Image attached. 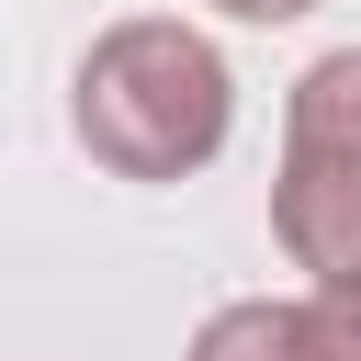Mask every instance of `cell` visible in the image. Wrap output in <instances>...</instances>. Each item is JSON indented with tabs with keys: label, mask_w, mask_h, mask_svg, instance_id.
<instances>
[{
	"label": "cell",
	"mask_w": 361,
	"mask_h": 361,
	"mask_svg": "<svg viewBox=\"0 0 361 361\" xmlns=\"http://www.w3.org/2000/svg\"><path fill=\"white\" fill-rule=\"evenodd\" d=\"M226 124H237V79L169 11H135L79 56V147L113 180H192L214 169Z\"/></svg>",
	"instance_id": "6da1fadb"
},
{
	"label": "cell",
	"mask_w": 361,
	"mask_h": 361,
	"mask_svg": "<svg viewBox=\"0 0 361 361\" xmlns=\"http://www.w3.org/2000/svg\"><path fill=\"white\" fill-rule=\"evenodd\" d=\"M293 327H305V361H361V282H316Z\"/></svg>",
	"instance_id": "5b68a950"
},
{
	"label": "cell",
	"mask_w": 361,
	"mask_h": 361,
	"mask_svg": "<svg viewBox=\"0 0 361 361\" xmlns=\"http://www.w3.org/2000/svg\"><path fill=\"white\" fill-rule=\"evenodd\" d=\"M192 361H305V327H293V305L248 293V305H214V316H203Z\"/></svg>",
	"instance_id": "277c9868"
},
{
	"label": "cell",
	"mask_w": 361,
	"mask_h": 361,
	"mask_svg": "<svg viewBox=\"0 0 361 361\" xmlns=\"http://www.w3.org/2000/svg\"><path fill=\"white\" fill-rule=\"evenodd\" d=\"M282 147H350V158H361V45H338V56H316V68L293 79Z\"/></svg>",
	"instance_id": "3957f363"
},
{
	"label": "cell",
	"mask_w": 361,
	"mask_h": 361,
	"mask_svg": "<svg viewBox=\"0 0 361 361\" xmlns=\"http://www.w3.org/2000/svg\"><path fill=\"white\" fill-rule=\"evenodd\" d=\"M271 226H282L293 271H316V282H361V158H350V147H282Z\"/></svg>",
	"instance_id": "7a4b0ae2"
},
{
	"label": "cell",
	"mask_w": 361,
	"mask_h": 361,
	"mask_svg": "<svg viewBox=\"0 0 361 361\" xmlns=\"http://www.w3.org/2000/svg\"><path fill=\"white\" fill-rule=\"evenodd\" d=\"M214 11H226V23H305L316 0H214Z\"/></svg>",
	"instance_id": "8992f818"
}]
</instances>
